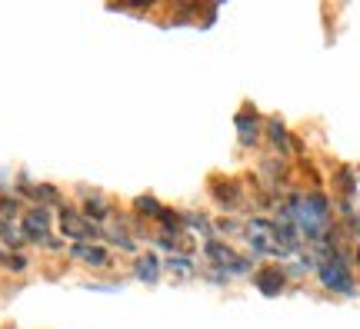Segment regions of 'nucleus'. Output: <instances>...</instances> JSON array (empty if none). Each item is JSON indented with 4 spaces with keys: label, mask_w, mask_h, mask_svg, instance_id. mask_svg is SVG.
<instances>
[{
    "label": "nucleus",
    "mask_w": 360,
    "mask_h": 329,
    "mask_svg": "<svg viewBox=\"0 0 360 329\" xmlns=\"http://www.w3.org/2000/svg\"><path fill=\"white\" fill-rule=\"evenodd\" d=\"M283 213L294 216L297 229L307 236L310 243H321L327 227H330V206L323 200L321 193H307V196H297L283 206Z\"/></svg>",
    "instance_id": "obj_1"
},
{
    "label": "nucleus",
    "mask_w": 360,
    "mask_h": 329,
    "mask_svg": "<svg viewBox=\"0 0 360 329\" xmlns=\"http://www.w3.org/2000/svg\"><path fill=\"white\" fill-rule=\"evenodd\" d=\"M247 240H250V246L257 250V253L264 256H290V250L283 246L281 233H277V223H270V220H250L244 227Z\"/></svg>",
    "instance_id": "obj_2"
},
{
    "label": "nucleus",
    "mask_w": 360,
    "mask_h": 329,
    "mask_svg": "<svg viewBox=\"0 0 360 329\" xmlns=\"http://www.w3.org/2000/svg\"><path fill=\"white\" fill-rule=\"evenodd\" d=\"M317 276H321V283L327 286V290H334V293H354V276H350V266L347 260L340 253L334 256H323L321 263H317Z\"/></svg>",
    "instance_id": "obj_3"
},
{
    "label": "nucleus",
    "mask_w": 360,
    "mask_h": 329,
    "mask_svg": "<svg viewBox=\"0 0 360 329\" xmlns=\"http://www.w3.org/2000/svg\"><path fill=\"white\" fill-rule=\"evenodd\" d=\"M20 229H24L27 240L40 243V246H51V250H60V240L51 236V210L47 206H30L20 216Z\"/></svg>",
    "instance_id": "obj_4"
},
{
    "label": "nucleus",
    "mask_w": 360,
    "mask_h": 329,
    "mask_svg": "<svg viewBox=\"0 0 360 329\" xmlns=\"http://www.w3.org/2000/svg\"><path fill=\"white\" fill-rule=\"evenodd\" d=\"M204 253H207V260H210L214 266H220L224 273H233V276L250 273V260H244L240 253H233V246H227L224 240H207Z\"/></svg>",
    "instance_id": "obj_5"
},
{
    "label": "nucleus",
    "mask_w": 360,
    "mask_h": 329,
    "mask_svg": "<svg viewBox=\"0 0 360 329\" xmlns=\"http://www.w3.org/2000/svg\"><path fill=\"white\" fill-rule=\"evenodd\" d=\"M60 229H64L67 240H80V243L94 240V236L101 233L94 220H87L84 213H74V210H64V213H60Z\"/></svg>",
    "instance_id": "obj_6"
},
{
    "label": "nucleus",
    "mask_w": 360,
    "mask_h": 329,
    "mask_svg": "<svg viewBox=\"0 0 360 329\" xmlns=\"http://www.w3.org/2000/svg\"><path fill=\"white\" fill-rule=\"evenodd\" d=\"M254 283L264 296H281L283 286H287V273H283V266H260Z\"/></svg>",
    "instance_id": "obj_7"
},
{
    "label": "nucleus",
    "mask_w": 360,
    "mask_h": 329,
    "mask_svg": "<svg viewBox=\"0 0 360 329\" xmlns=\"http://www.w3.org/2000/svg\"><path fill=\"white\" fill-rule=\"evenodd\" d=\"M70 256L87 266H97V269L110 266V253H107L103 246H97V243H74V246H70Z\"/></svg>",
    "instance_id": "obj_8"
},
{
    "label": "nucleus",
    "mask_w": 360,
    "mask_h": 329,
    "mask_svg": "<svg viewBox=\"0 0 360 329\" xmlns=\"http://www.w3.org/2000/svg\"><path fill=\"white\" fill-rule=\"evenodd\" d=\"M160 269H164L160 256H157V253H143L141 260L134 263V276L141 279V283H147V286H154L157 279H160Z\"/></svg>",
    "instance_id": "obj_9"
},
{
    "label": "nucleus",
    "mask_w": 360,
    "mask_h": 329,
    "mask_svg": "<svg viewBox=\"0 0 360 329\" xmlns=\"http://www.w3.org/2000/svg\"><path fill=\"white\" fill-rule=\"evenodd\" d=\"M237 130H240V143L244 147H250L254 140H257V133H260V120H257V114H254V107H244L240 114H237Z\"/></svg>",
    "instance_id": "obj_10"
},
{
    "label": "nucleus",
    "mask_w": 360,
    "mask_h": 329,
    "mask_svg": "<svg viewBox=\"0 0 360 329\" xmlns=\"http://www.w3.org/2000/svg\"><path fill=\"white\" fill-rule=\"evenodd\" d=\"M210 193H214V200H217L220 206H227V210H231L233 203H237V196H240V190H237V183H231V180H214V187H210Z\"/></svg>",
    "instance_id": "obj_11"
},
{
    "label": "nucleus",
    "mask_w": 360,
    "mask_h": 329,
    "mask_svg": "<svg viewBox=\"0 0 360 329\" xmlns=\"http://www.w3.org/2000/svg\"><path fill=\"white\" fill-rule=\"evenodd\" d=\"M0 240L7 243V246H20L27 236L20 227H13V220H0Z\"/></svg>",
    "instance_id": "obj_12"
},
{
    "label": "nucleus",
    "mask_w": 360,
    "mask_h": 329,
    "mask_svg": "<svg viewBox=\"0 0 360 329\" xmlns=\"http://www.w3.org/2000/svg\"><path fill=\"white\" fill-rule=\"evenodd\" d=\"M134 213H141V216H160L164 213V206H160V203L154 200V196H137V200H134Z\"/></svg>",
    "instance_id": "obj_13"
},
{
    "label": "nucleus",
    "mask_w": 360,
    "mask_h": 329,
    "mask_svg": "<svg viewBox=\"0 0 360 329\" xmlns=\"http://www.w3.org/2000/svg\"><path fill=\"white\" fill-rule=\"evenodd\" d=\"M270 140H274V147H277V150H290V137H287V130H283V123L281 120H270Z\"/></svg>",
    "instance_id": "obj_14"
},
{
    "label": "nucleus",
    "mask_w": 360,
    "mask_h": 329,
    "mask_svg": "<svg viewBox=\"0 0 360 329\" xmlns=\"http://www.w3.org/2000/svg\"><path fill=\"white\" fill-rule=\"evenodd\" d=\"M20 193H27V196H34V200H47V203H53L57 200V190L53 187H44V183H27V187H20Z\"/></svg>",
    "instance_id": "obj_15"
},
{
    "label": "nucleus",
    "mask_w": 360,
    "mask_h": 329,
    "mask_svg": "<svg viewBox=\"0 0 360 329\" xmlns=\"http://www.w3.org/2000/svg\"><path fill=\"white\" fill-rule=\"evenodd\" d=\"M167 269H170V273H177V276H191V273H193V263H191V256H170V260H167Z\"/></svg>",
    "instance_id": "obj_16"
},
{
    "label": "nucleus",
    "mask_w": 360,
    "mask_h": 329,
    "mask_svg": "<svg viewBox=\"0 0 360 329\" xmlns=\"http://www.w3.org/2000/svg\"><path fill=\"white\" fill-rule=\"evenodd\" d=\"M84 216L97 223V220H107V216H110V213H107V203H103V200H97V196H90V200H87V213H84Z\"/></svg>",
    "instance_id": "obj_17"
},
{
    "label": "nucleus",
    "mask_w": 360,
    "mask_h": 329,
    "mask_svg": "<svg viewBox=\"0 0 360 329\" xmlns=\"http://www.w3.org/2000/svg\"><path fill=\"white\" fill-rule=\"evenodd\" d=\"M0 263L7 266V269H13V273H20V269H27V260L17 253H0Z\"/></svg>",
    "instance_id": "obj_18"
},
{
    "label": "nucleus",
    "mask_w": 360,
    "mask_h": 329,
    "mask_svg": "<svg viewBox=\"0 0 360 329\" xmlns=\"http://www.w3.org/2000/svg\"><path fill=\"white\" fill-rule=\"evenodd\" d=\"M184 223H187V227H193V229H200L204 236H210V223H207L200 213H187V216H184Z\"/></svg>",
    "instance_id": "obj_19"
},
{
    "label": "nucleus",
    "mask_w": 360,
    "mask_h": 329,
    "mask_svg": "<svg viewBox=\"0 0 360 329\" xmlns=\"http://www.w3.org/2000/svg\"><path fill=\"white\" fill-rule=\"evenodd\" d=\"M20 206H17V200H11V196H4L0 200V220H13V213H17Z\"/></svg>",
    "instance_id": "obj_20"
},
{
    "label": "nucleus",
    "mask_w": 360,
    "mask_h": 329,
    "mask_svg": "<svg viewBox=\"0 0 360 329\" xmlns=\"http://www.w3.org/2000/svg\"><path fill=\"white\" fill-rule=\"evenodd\" d=\"M357 229H360V220H357Z\"/></svg>",
    "instance_id": "obj_21"
}]
</instances>
